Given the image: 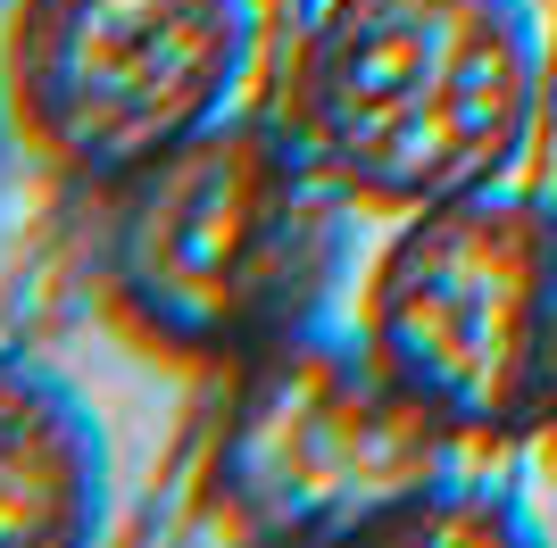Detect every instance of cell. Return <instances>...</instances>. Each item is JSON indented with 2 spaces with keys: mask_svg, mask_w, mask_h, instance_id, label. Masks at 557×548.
I'll return each mask as SVG.
<instances>
[{
  "mask_svg": "<svg viewBox=\"0 0 557 548\" xmlns=\"http://www.w3.org/2000/svg\"><path fill=\"white\" fill-rule=\"evenodd\" d=\"M349 266V200L292 116H216L109 183L100 283L116 316L184 365H242L325 316Z\"/></svg>",
  "mask_w": 557,
  "mask_h": 548,
  "instance_id": "6da1fadb",
  "label": "cell"
},
{
  "mask_svg": "<svg viewBox=\"0 0 557 548\" xmlns=\"http://www.w3.org/2000/svg\"><path fill=\"white\" fill-rule=\"evenodd\" d=\"M383 374L367 333L325 316L233 365L209 499L258 540H491L516 524L508 482Z\"/></svg>",
  "mask_w": 557,
  "mask_h": 548,
  "instance_id": "7a4b0ae2",
  "label": "cell"
},
{
  "mask_svg": "<svg viewBox=\"0 0 557 548\" xmlns=\"http://www.w3.org/2000/svg\"><path fill=\"white\" fill-rule=\"evenodd\" d=\"M283 116L349 208L417 216L491 191L541 116V25L524 0H333Z\"/></svg>",
  "mask_w": 557,
  "mask_h": 548,
  "instance_id": "3957f363",
  "label": "cell"
},
{
  "mask_svg": "<svg viewBox=\"0 0 557 548\" xmlns=\"http://www.w3.org/2000/svg\"><path fill=\"white\" fill-rule=\"evenodd\" d=\"M358 333L474 457L541 440L557 399V208L508 183L399 216Z\"/></svg>",
  "mask_w": 557,
  "mask_h": 548,
  "instance_id": "277c9868",
  "label": "cell"
},
{
  "mask_svg": "<svg viewBox=\"0 0 557 548\" xmlns=\"http://www.w3.org/2000/svg\"><path fill=\"white\" fill-rule=\"evenodd\" d=\"M250 0H17L9 109L59 175H141L233 109Z\"/></svg>",
  "mask_w": 557,
  "mask_h": 548,
  "instance_id": "5b68a950",
  "label": "cell"
},
{
  "mask_svg": "<svg viewBox=\"0 0 557 548\" xmlns=\"http://www.w3.org/2000/svg\"><path fill=\"white\" fill-rule=\"evenodd\" d=\"M109 499V440L50 365L0 349V548L92 540Z\"/></svg>",
  "mask_w": 557,
  "mask_h": 548,
  "instance_id": "8992f818",
  "label": "cell"
},
{
  "mask_svg": "<svg viewBox=\"0 0 557 548\" xmlns=\"http://www.w3.org/2000/svg\"><path fill=\"white\" fill-rule=\"evenodd\" d=\"M541 457L557 465V399H549V424H541Z\"/></svg>",
  "mask_w": 557,
  "mask_h": 548,
  "instance_id": "52a82bcc",
  "label": "cell"
}]
</instances>
